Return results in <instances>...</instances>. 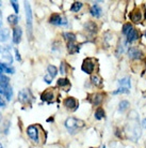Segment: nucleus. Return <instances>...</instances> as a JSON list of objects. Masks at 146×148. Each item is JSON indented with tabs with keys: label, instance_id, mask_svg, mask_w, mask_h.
Masks as SVG:
<instances>
[{
	"label": "nucleus",
	"instance_id": "nucleus-7",
	"mask_svg": "<svg viewBox=\"0 0 146 148\" xmlns=\"http://www.w3.org/2000/svg\"><path fill=\"white\" fill-rule=\"evenodd\" d=\"M94 68H95V64L92 62L91 59H85L83 61V63H82V66H81V69H82V71L83 72H85V73L88 74H91L93 71H94Z\"/></svg>",
	"mask_w": 146,
	"mask_h": 148
},
{
	"label": "nucleus",
	"instance_id": "nucleus-22",
	"mask_svg": "<svg viewBox=\"0 0 146 148\" xmlns=\"http://www.w3.org/2000/svg\"><path fill=\"white\" fill-rule=\"evenodd\" d=\"M91 81L95 86H100L102 84V79L100 78V76H98V75H97V74H95V75H92Z\"/></svg>",
	"mask_w": 146,
	"mask_h": 148
},
{
	"label": "nucleus",
	"instance_id": "nucleus-18",
	"mask_svg": "<svg viewBox=\"0 0 146 148\" xmlns=\"http://www.w3.org/2000/svg\"><path fill=\"white\" fill-rule=\"evenodd\" d=\"M91 14L95 17H99L101 15V9L98 4H94L93 7L91 8Z\"/></svg>",
	"mask_w": 146,
	"mask_h": 148
},
{
	"label": "nucleus",
	"instance_id": "nucleus-12",
	"mask_svg": "<svg viewBox=\"0 0 146 148\" xmlns=\"http://www.w3.org/2000/svg\"><path fill=\"white\" fill-rule=\"evenodd\" d=\"M128 56L132 59H139L142 57V52L135 47H131L128 49Z\"/></svg>",
	"mask_w": 146,
	"mask_h": 148
},
{
	"label": "nucleus",
	"instance_id": "nucleus-4",
	"mask_svg": "<svg viewBox=\"0 0 146 148\" xmlns=\"http://www.w3.org/2000/svg\"><path fill=\"white\" fill-rule=\"evenodd\" d=\"M12 62H13V58H12L10 48L5 46H0V63L9 66Z\"/></svg>",
	"mask_w": 146,
	"mask_h": 148
},
{
	"label": "nucleus",
	"instance_id": "nucleus-10",
	"mask_svg": "<svg viewBox=\"0 0 146 148\" xmlns=\"http://www.w3.org/2000/svg\"><path fill=\"white\" fill-rule=\"evenodd\" d=\"M41 98H42L43 101H46L48 103H50L55 99V93L52 91V89H48V90H46V91H44V92L42 93Z\"/></svg>",
	"mask_w": 146,
	"mask_h": 148
},
{
	"label": "nucleus",
	"instance_id": "nucleus-2",
	"mask_svg": "<svg viewBox=\"0 0 146 148\" xmlns=\"http://www.w3.org/2000/svg\"><path fill=\"white\" fill-rule=\"evenodd\" d=\"M25 11H26V25H27V29L29 32L30 39L32 38V30H33V16H32V11L30 8L29 2H25Z\"/></svg>",
	"mask_w": 146,
	"mask_h": 148
},
{
	"label": "nucleus",
	"instance_id": "nucleus-24",
	"mask_svg": "<svg viewBox=\"0 0 146 148\" xmlns=\"http://www.w3.org/2000/svg\"><path fill=\"white\" fill-rule=\"evenodd\" d=\"M64 38H65L66 40L68 41V43H74V41L76 40V36L74 34H70V32H65V34H63Z\"/></svg>",
	"mask_w": 146,
	"mask_h": 148
},
{
	"label": "nucleus",
	"instance_id": "nucleus-14",
	"mask_svg": "<svg viewBox=\"0 0 146 148\" xmlns=\"http://www.w3.org/2000/svg\"><path fill=\"white\" fill-rule=\"evenodd\" d=\"M118 85L121 86L122 88H125V89H130V87H131V83H130V78L128 77H124L122 78V79H120L118 81Z\"/></svg>",
	"mask_w": 146,
	"mask_h": 148
},
{
	"label": "nucleus",
	"instance_id": "nucleus-29",
	"mask_svg": "<svg viewBox=\"0 0 146 148\" xmlns=\"http://www.w3.org/2000/svg\"><path fill=\"white\" fill-rule=\"evenodd\" d=\"M132 29H133L132 25H130V24H125L124 26H123V34L127 36V34H129Z\"/></svg>",
	"mask_w": 146,
	"mask_h": 148
},
{
	"label": "nucleus",
	"instance_id": "nucleus-39",
	"mask_svg": "<svg viewBox=\"0 0 146 148\" xmlns=\"http://www.w3.org/2000/svg\"><path fill=\"white\" fill-rule=\"evenodd\" d=\"M0 121H1V113H0Z\"/></svg>",
	"mask_w": 146,
	"mask_h": 148
},
{
	"label": "nucleus",
	"instance_id": "nucleus-31",
	"mask_svg": "<svg viewBox=\"0 0 146 148\" xmlns=\"http://www.w3.org/2000/svg\"><path fill=\"white\" fill-rule=\"evenodd\" d=\"M85 28L89 30V31H92V32H95L96 31V28H97V26H96L94 23H88L87 25H85Z\"/></svg>",
	"mask_w": 146,
	"mask_h": 148
},
{
	"label": "nucleus",
	"instance_id": "nucleus-30",
	"mask_svg": "<svg viewBox=\"0 0 146 148\" xmlns=\"http://www.w3.org/2000/svg\"><path fill=\"white\" fill-rule=\"evenodd\" d=\"M128 108H129V102H128V101H126V100L121 101V103H120V111L124 112V111H126Z\"/></svg>",
	"mask_w": 146,
	"mask_h": 148
},
{
	"label": "nucleus",
	"instance_id": "nucleus-8",
	"mask_svg": "<svg viewBox=\"0 0 146 148\" xmlns=\"http://www.w3.org/2000/svg\"><path fill=\"white\" fill-rule=\"evenodd\" d=\"M49 22H50L51 24H53V25H66V24H67V21L59 14L51 15Z\"/></svg>",
	"mask_w": 146,
	"mask_h": 148
},
{
	"label": "nucleus",
	"instance_id": "nucleus-3",
	"mask_svg": "<svg viewBox=\"0 0 146 148\" xmlns=\"http://www.w3.org/2000/svg\"><path fill=\"white\" fill-rule=\"evenodd\" d=\"M65 126L66 128L70 130L72 133H75V131L80 128H83L84 127V122L80 119L74 118V117H70V118L66 119L65 121Z\"/></svg>",
	"mask_w": 146,
	"mask_h": 148
},
{
	"label": "nucleus",
	"instance_id": "nucleus-32",
	"mask_svg": "<svg viewBox=\"0 0 146 148\" xmlns=\"http://www.w3.org/2000/svg\"><path fill=\"white\" fill-rule=\"evenodd\" d=\"M128 92H129V90H128V89L122 88V87H120L117 90H115V91H114V93H115V95H116V93H128Z\"/></svg>",
	"mask_w": 146,
	"mask_h": 148
},
{
	"label": "nucleus",
	"instance_id": "nucleus-23",
	"mask_svg": "<svg viewBox=\"0 0 146 148\" xmlns=\"http://www.w3.org/2000/svg\"><path fill=\"white\" fill-rule=\"evenodd\" d=\"M103 117H105V111H103L101 108H97L96 112H95V118L98 119V120H100V119L103 118Z\"/></svg>",
	"mask_w": 146,
	"mask_h": 148
},
{
	"label": "nucleus",
	"instance_id": "nucleus-37",
	"mask_svg": "<svg viewBox=\"0 0 146 148\" xmlns=\"http://www.w3.org/2000/svg\"><path fill=\"white\" fill-rule=\"evenodd\" d=\"M142 127L144 128V129H146V118H144L142 120Z\"/></svg>",
	"mask_w": 146,
	"mask_h": 148
},
{
	"label": "nucleus",
	"instance_id": "nucleus-6",
	"mask_svg": "<svg viewBox=\"0 0 146 148\" xmlns=\"http://www.w3.org/2000/svg\"><path fill=\"white\" fill-rule=\"evenodd\" d=\"M47 71L48 73L47 75H45L44 76V81L47 83V84H50L51 81H52V78L55 77L57 73H58V70H57V68L55 66H48L47 68Z\"/></svg>",
	"mask_w": 146,
	"mask_h": 148
},
{
	"label": "nucleus",
	"instance_id": "nucleus-26",
	"mask_svg": "<svg viewBox=\"0 0 146 148\" xmlns=\"http://www.w3.org/2000/svg\"><path fill=\"white\" fill-rule=\"evenodd\" d=\"M7 22H9V24L10 25H16L17 23H18V17L16 16V15H10L9 17H7Z\"/></svg>",
	"mask_w": 146,
	"mask_h": 148
},
{
	"label": "nucleus",
	"instance_id": "nucleus-21",
	"mask_svg": "<svg viewBox=\"0 0 146 148\" xmlns=\"http://www.w3.org/2000/svg\"><path fill=\"white\" fill-rule=\"evenodd\" d=\"M67 49H68L70 54H76V53L79 52V45H76L74 44V43H68Z\"/></svg>",
	"mask_w": 146,
	"mask_h": 148
},
{
	"label": "nucleus",
	"instance_id": "nucleus-40",
	"mask_svg": "<svg viewBox=\"0 0 146 148\" xmlns=\"http://www.w3.org/2000/svg\"><path fill=\"white\" fill-rule=\"evenodd\" d=\"M102 148H106V147H105V146H103V147H102Z\"/></svg>",
	"mask_w": 146,
	"mask_h": 148
},
{
	"label": "nucleus",
	"instance_id": "nucleus-1",
	"mask_svg": "<svg viewBox=\"0 0 146 148\" xmlns=\"http://www.w3.org/2000/svg\"><path fill=\"white\" fill-rule=\"evenodd\" d=\"M126 132L129 138H131L132 141H137L141 136V129L138 125V119H133V122L128 123L126 127Z\"/></svg>",
	"mask_w": 146,
	"mask_h": 148
},
{
	"label": "nucleus",
	"instance_id": "nucleus-17",
	"mask_svg": "<svg viewBox=\"0 0 146 148\" xmlns=\"http://www.w3.org/2000/svg\"><path fill=\"white\" fill-rule=\"evenodd\" d=\"M9 78L7 77V76H4L2 73H0V86H1V88H9L10 86H9Z\"/></svg>",
	"mask_w": 146,
	"mask_h": 148
},
{
	"label": "nucleus",
	"instance_id": "nucleus-15",
	"mask_svg": "<svg viewBox=\"0 0 146 148\" xmlns=\"http://www.w3.org/2000/svg\"><path fill=\"white\" fill-rule=\"evenodd\" d=\"M130 19H131L133 23H139L141 22V19H142V14H141V12L138 10V11H133L130 13Z\"/></svg>",
	"mask_w": 146,
	"mask_h": 148
},
{
	"label": "nucleus",
	"instance_id": "nucleus-5",
	"mask_svg": "<svg viewBox=\"0 0 146 148\" xmlns=\"http://www.w3.org/2000/svg\"><path fill=\"white\" fill-rule=\"evenodd\" d=\"M27 133L29 135V137L32 140L34 143H39L40 141V133H39V130L35 126H30L28 127V129H27Z\"/></svg>",
	"mask_w": 146,
	"mask_h": 148
},
{
	"label": "nucleus",
	"instance_id": "nucleus-36",
	"mask_svg": "<svg viewBox=\"0 0 146 148\" xmlns=\"http://www.w3.org/2000/svg\"><path fill=\"white\" fill-rule=\"evenodd\" d=\"M15 53H16V59L17 60H20V55H19V53L17 49H15Z\"/></svg>",
	"mask_w": 146,
	"mask_h": 148
},
{
	"label": "nucleus",
	"instance_id": "nucleus-33",
	"mask_svg": "<svg viewBox=\"0 0 146 148\" xmlns=\"http://www.w3.org/2000/svg\"><path fill=\"white\" fill-rule=\"evenodd\" d=\"M11 3H12V5H13V8H14V10H15V12L16 13H18V11H19V8H18V3L16 2V1H11Z\"/></svg>",
	"mask_w": 146,
	"mask_h": 148
},
{
	"label": "nucleus",
	"instance_id": "nucleus-34",
	"mask_svg": "<svg viewBox=\"0 0 146 148\" xmlns=\"http://www.w3.org/2000/svg\"><path fill=\"white\" fill-rule=\"evenodd\" d=\"M60 71H61V73H62V74H65V73H66V70H65V62H61V67H60Z\"/></svg>",
	"mask_w": 146,
	"mask_h": 148
},
{
	"label": "nucleus",
	"instance_id": "nucleus-13",
	"mask_svg": "<svg viewBox=\"0 0 146 148\" xmlns=\"http://www.w3.org/2000/svg\"><path fill=\"white\" fill-rule=\"evenodd\" d=\"M63 103H64V106L67 108H70V110H75V108H77L76 99H74V98H72V97L66 98Z\"/></svg>",
	"mask_w": 146,
	"mask_h": 148
},
{
	"label": "nucleus",
	"instance_id": "nucleus-20",
	"mask_svg": "<svg viewBox=\"0 0 146 148\" xmlns=\"http://www.w3.org/2000/svg\"><path fill=\"white\" fill-rule=\"evenodd\" d=\"M2 72L13 74L14 73V69H13V68H10L9 66H7V64H2V63H0V73H2Z\"/></svg>",
	"mask_w": 146,
	"mask_h": 148
},
{
	"label": "nucleus",
	"instance_id": "nucleus-27",
	"mask_svg": "<svg viewBox=\"0 0 146 148\" xmlns=\"http://www.w3.org/2000/svg\"><path fill=\"white\" fill-rule=\"evenodd\" d=\"M58 86H61V87L70 86V79H67V78H60V79H58Z\"/></svg>",
	"mask_w": 146,
	"mask_h": 148
},
{
	"label": "nucleus",
	"instance_id": "nucleus-41",
	"mask_svg": "<svg viewBox=\"0 0 146 148\" xmlns=\"http://www.w3.org/2000/svg\"><path fill=\"white\" fill-rule=\"evenodd\" d=\"M145 36H146V32H145Z\"/></svg>",
	"mask_w": 146,
	"mask_h": 148
},
{
	"label": "nucleus",
	"instance_id": "nucleus-38",
	"mask_svg": "<svg viewBox=\"0 0 146 148\" xmlns=\"http://www.w3.org/2000/svg\"><path fill=\"white\" fill-rule=\"evenodd\" d=\"M0 148H3L2 147V145H1V143H0Z\"/></svg>",
	"mask_w": 146,
	"mask_h": 148
},
{
	"label": "nucleus",
	"instance_id": "nucleus-25",
	"mask_svg": "<svg viewBox=\"0 0 146 148\" xmlns=\"http://www.w3.org/2000/svg\"><path fill=\"white\" fill-rule=\"evenodd\" d=\"M82 8V2H79V1H76L74 2V4L70 8V11L72 12H78Z\"/></svg>",
	"mask_w": 146,
	"mask_h": 148
},
{
	"label": "nucleus",
	"instance_id": "nucleus-19",
	"mask_svg": "<svg viewBox=\"0 0 146 148\" xmlns=\"http://www.w3.org/2000/svg\"><path fill=\"white\" fill-rule=\"evenodd\" d=\"M93 97H94V99L92 100V102H93L94 105H99L103 100V95L102 93H95Z\"/></svg>",
	"mask_w": 146,
	"mask_h": 148
},
{
	"label": "nucleus",
	"instance_id": "nucleus-28",
	"mask_svg": "<svg viewBox=\"0 0 146 148\" xmlns=\"http://www.w3.org/2000/svg\"><path fill=\"white\" fill-rule=\"evenodd\" d=\"M9 38V30L1 29L0 30V41H5Z\"/></svg>",
	"mask_w": 146,
	"mask_h": 148
},
{
	"label": "nucleus",
	"instance_id": "nucleus-16",
	"mask_svg": "<svg viewBox=\"0 0 146 148\" xmlns=\"http://www.w3.org/2000/svg\"><path fill=\"white\" fill-rule=\"evenodd\" d=\"M138 38H139V34H138V31L133 28V29L127 34V42H133V41L138 40Z\"/></svg>",
	"mask_w": 146,
	"mask_h": 148
},
{
	"label": "nucleus",
	"instance_id": "nucleus-9",
	"mask_svg": "<svg viewBox=\"0 0 146 148\" xmlns=\"http://www.w3.org/2000/svg\"><path fill=\"white\" fill-rule=\"evenodd\" d=\"M31 93L28 89H24L19 92V101L22 102V103H29L30 100H31Z\"/></svg>",
	"mask_w": 146,
	"mask_h": 148
},
{
	"label": "nucleus",
	"instance_id": "nucleus-11",
	"mask_svg": "<svg viewBox=\"0 0 146 148\" xmlns=\"http://www.w3.org/2000/svg\"><path fill=\"white\" fill-rule=\"evenodd\" d=\"M22 30L20 27H15L13 29V42L15 44H18L20 40H22Z\"/></svg>",
	"mask_w": 146,
	"mask_h": 148
},
{
	"label": "nucleus",
	"instance_id": "nucleus-35",
	"mask_svg": "<svg viewBox=\"0 0 146 148\" xmlns=\"http://www.w3.org/2000/svg\"><path fill=\"white\" fill-rule=\"evenodd\" d=\"M5 106V102H4V100L0 97V108H4Z\"/></svg>",
	"mask_w": 146,
	"mask_h": 148
}]
</instances>
